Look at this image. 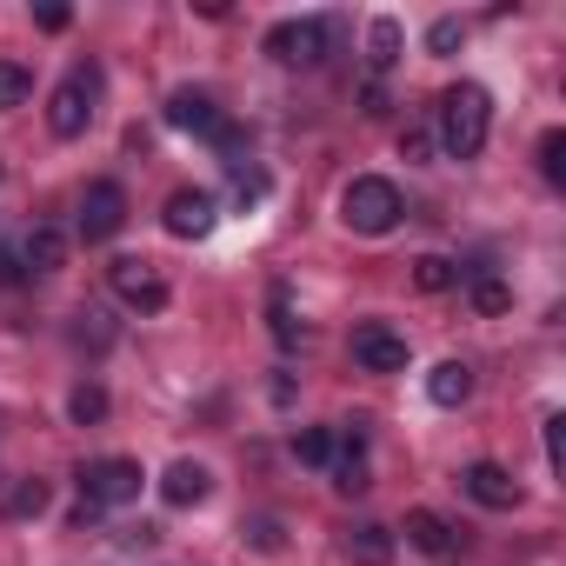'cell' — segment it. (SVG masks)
Instances as JSON below:
<instances>
[{"instance_id": "f1b7e54d", "label": "cell", "mask_w": 566, "mask_h": 566, "mask_svg": "<svg viewBox=\"0 0 566 566\" xmlns=\"http://www.w3.org/2000/svg\"><path fill=\"white\" fill-rule=\"evenodd\" d=\"M360 114H387V87H380V81L360 87Z\"/></svg>"}, {"instance_id": "7402d4cb", "label": "cell", "mask_w": 566, "mask_h": 566, "mask_svg": "<svg viewBox=\"0 0 566 566\" xmlns=\"http://www.w3.org/2000/svg\"><path fill=\"white\" fill-rule=\"evenodd\" d=\"M539 180H546V187H566V134H559V127L539 134Z\"/></svg>"}, {"instance_id": "83f0119b", "label": "cell", "mask_w": 566, "mask_h": 566, "mask_svg": "<svg viewBox=\"0 0 566 566\" xmlns=\"http://www.w3.org/2000/svg\"><path fill=\"white\" fill-rule=\"evenodd\" d=\"M21 280H28L21 253H14V247H0V287H21Z\"/></svg>"}, {"instance_id": "5bb4252c", "label": "cell", "mask_w": 566, "mask_h": 566, "mask_svg": "<svg viewBox=\"0 0 566 566\" xmlns=\"http://www.w3.org/2000/svg\"><path fill=\"white\" fill-rule=\"evenodd\" d=\"M21 266L28 273H61L67 266V233L61 227H28L21 233Z\"/></svg>"}, {"instance_id": "603a6c76", "label": "cell", "mask_w": 566, "mask_h": 566, "mask_svg": "<svg viewBox=\"0 0 566 566\" xmlns=\"http://www.w3.org/2000/svg\"><path fill=\"white\" fill-rule=\"evenodd\" d=\"M294 453H301L307 467H334V453H340V440H334L327 427H301V440H294Z\"/></svg>"}, {"instance_id": "ba28073f", "label": "cell", "mask_w": 566, "mask_h": 566, "mask_svg": "<svg viewBox=\"0 0 566 566\" xmlns=\"http://www.w3.org/2000/svg\"><path fill=\"white\" fill-rule=\"evenodd\" d=\"M220 101L207 94V87H174L167 94V127H180V134H200V140H213L220 134Z\"/></svg>"}, {"instance_id": "52a82bcc", "label": "cell", "mask_w": 566, "mask_h": 566, "mask_svg": "<svg viewBox=\"0 0 566 566\" xmlns=\"http://www.w3.org/2000/svg\"><path fill=\"white\" fill-rule=\"evenodd\" d=\"M107 280H114V294H120L134 314H160V307L174 301V294H167V280H160L147 260H114V266H107Z\"/></svg>"}, {"instance_id": "9c48e42d", "label": "cell", "mask_w": 566, "mask_h": 566, "mask_svg": "<svg viewBox=\"0 0 566 566\" xmlns=\"http://www.w3.org/2000/svg\"><path fill=\"white\" fill-rule=\"evenodd\" d=\"M354 360H360L367 374H407V334L367 321V327H354Z\"/></svg>"}, {"instance_id": "5b68a950", "label": "cell", "mask_w": 566, "mask_h": 566, "mask_svg": "<svg viewBox=\"0 0 566 566\" xmlns=\"http://www.w3.org/2000/svg\"><path fill=\"white\" fill-rule=\"evenodd\" d=\"M334 34H340V21H280V28H266V54L280 67H321Z\"/></svg>"}, {"instance_id": "f546056e", "label": "cell", "mask_w": 566, "mask_h": 566, "mask_svg": "<svg viewBox=\"0 0 566 566\" xmlns=\"http://www.w3.org/2000/svg\"><path fill=\"white\" fill-rule=\"evenodd\" d=\"M34 21H41V28H48V34H61V28H67V21H74V14H67V8H34Z\"/></svg>"}, {"instance_id": "3957f363", "label": "cell", "mask_w": 566, "mask_h": 566, "mask_svg": "<svg viewBox=\"0 0 566 566\" xmlns=\"http://www.w3.org/2000/svg\"><path fill=\"white\" fill-rule=\"evenodd\" d=\"M94 107H101V67L81 61V67L54 87V101H48V127H54L61 140H81L87 120H94Z\"/></svg>"}, {"instance_id": "7c38bea8", "label": "cell", "mask_w": 566, "mask_h": 566, "mask_svg": "<svg viewBox=\"0 0 566 566\" xmlns=\"http://www.w3.org/2000/svg\"><path fill=\"white\" fill-rule=\"evenodd\" d=\"M167 233L174 240H207L213 233V193L207 187H180L167 200Z\"/></svg>"}, {"instance_id": "d4e9b609", "label": "cell", "mask_w": 566, "mask_h": 566, "mask_svg": "<svg viewBox=\"0 0 566 566\" xmlns=\"http://www.w3.org/2000/svg\"><path fill=\"white\" fill-rule=\"evenodd\" d=\"M460 41H467V21H453V14H440V21L427 28V54H440V61H447Z\"/></svg>"}, {"instance_id": "44dd1931", "label": "cell", "mask_w": 566, "mask_h": 566, "mask_svg": "<svg viewBox=\"0 0 566 566\" xmlns=\"http://www.w3.org/2000/svg\"><path fill=\"white\" fill-rule=\"evenodd\" d=\"M28 94H34V74H28L21 61H0V114L28 107Z\"/></svg>"}, {"instance_id": "ac0fdd59", "label": "cell", "mask_w": 566, "mask_h": 566, "mask_svg": "<svg viewBox=\"0 0 566 566\" xmlns=\"http://www.w3.org/2000/svg\"><path fill=\"white\" fill-rule=\"evenodd\" d=\"M400 48H407V28H400L394 14H380V21L367 28V67H374V74H387V67L400 61Z\"/></svg>"}, {"instance_id": "cb8c5ba5", "label": "cell", "mask_w": 566, "mask_h": 566, "mask_svg": "<svg viewBox=\"0 0 566 566\" xmlns=\"http://www.w3.org/2000/svg\"><path fill=\"white\" fill-rule=\"evenodd\" d=\"M473 307H480V314H506V307H513V287H506V280H493V273H480V280H473Z\"/></svg>"}, {"instance_id": "2e32d148", "label": "cell", "mask_w": 566, "mask_h": 566, "mask_svg": "<svg viewBox=\"0 0 566 566\" xmlns=\"http://www.w3.org/2000/svg\"><path fill=\"white\" fill-rule=\"evenodd\" d=\"M48 506H54L48 480H8V493H0V520H41Z\"/></svg>"}, {"instance_id": "4fadbf2b", "label": "cell", "mask_w": 566, "mask_h": 566, "mask_svg": "<svg viewBox=\"0 0 566 566\" xmlns=\"http://www.w3.org/2000/svg\"><path fill=\"white\" fill-rule=\"evenodd\" d=\"M207 493H213V473H207L200 460H174V467L160 473V500H167V506H200Z\"/></svg>"}, {"instance_id": "8992f818", "label": "cell", "mask_w": 566, "mask_h": 566, "mask_svg": "<svg viewBox=\"0 0 566 566\" xmlns=\"http://www.w3.org/2000/svg\"><path fill=\"white\" fill-rule=\"evenodd\" d=\"M127 227V187L120 180H94L87 193H81V220H74V233L87 240V247H101V240H114Z\"/></svg>"}, {"instance_id": "d6986e66", "label": "cell", "mask_w": 566, "mask_h": 566, "mask_svg": "<svg viewBox=\"0 0 566 566\" xmlns=\"http://www.w3.org/2000/svg\"><path fill=\"white\" fill-rule=\"evenodd\" d=\"M67 420H74V427H101V420H107V387L81 380V387L67 394Z\"/></svg>"}, {"instance_id": "ffe728a7", "label": "cell", "mask_w": 566, "mask_h": 566, "mask_svg": "<svg viewBox=\"0 0 566 566\" xmlns=\"http://www.w3.org/2000/svg\"><path fill=\"white\" fill-rule=\"evenodd\" d=\"M453 280H460V273H453L447 253H420V260H413V287H420V294H447Z\"/></svg>"}, {"instance_id": "7a4b0ae2", "label": "cell", "mask_w": 566, "mask_h": 566, "mask_svg": "<svg viewBox=\"0 0 566 566\" xmlns=\"http://www.w3.org/2000/svg\"><path fill=\"white\" fill-rule=\"evenodd\" d=\"M400 213H407V200H400V187L380 180V174H360V180H347V193H340V220H347L354 233H367V240L394 233Z\"/></svg>"}, {"instance_id": "6da1fadb", "label": "cell", "mask_w": 566, "mask_h": 566, "mask_svg": "<svg viewBox=\"0 0 566 566\" xmlns=\"http://www.w3.org/2000/svg\"><path fill=\"white\" fill-rule=\"evenodd\" d=\"M433 114H440V120H433V140H440L453 160H473V154L486 147V134H493V94H486V87H473V81L447 87Z\"/></svg>"}, {"instance_id": "277c9868", "label": "cell", "mask_w": 566, "mask_h": 566, "mask_svg": "<svg viewBox=\"0 0 566 566\" xmlns=\"http://www.w3.org/2000/svg\"><path fill=\"white\" fill-rule=\"evenodd\" d=\"M140 460H127V453H107V460H87L81 467V500L94 506V513H107V506H127V500H140Z\"/></svg>"}, {"instance_id": "9a60e30c", "label": "cell", "mask_w": 566, "mask_h": 566, "mask_svg": "<svg viewBox=\"0 0 566 566\" xmlns=\"http://www.w3.org/2000/svg\"><path fill=\"white\" fill-rule=\"evenodd\" d=\"M394 553H400V539H394L380 520L347 526V559H354V566H394Z\"/></svg>"}, {"instance_id": "30bf717a", "label": "cell", "mask_w": 566, "mask_h": 566, "mask_svg": "<svg viewBox=\"0 0 566 566\" xmlns=\"http://www.w3.org/2000/svg\"><path fill=\"white\" fill-rule=\"evenodd\" d=\"M407 539H413V546H420L427 559H440V566H453V559L467 553L460 526H453V520H440L433 506H413V513H407Z\"/></svg>"}, {"instance_id": "e0dca14e", "label": "cell", "mask_w": 566, "mask_h": 566, "mask_svg": "<svg viewBox=\"0 0 566 566\" xmlns=\"http://www.w3.org/2000/svg\"><path fill=\"white\" fill-rule=\"evenodd\" d=\"M467 394H473V367H467V360H440V367L427 374V400H433V407H460Z\"/></svg>"}, {"instance_id": "8fae6325", "label": "cell", "mask_w": 566, "mask_h": 566, "mask_svg": "<svg viewBox=\"0 0 566 566\" xmlns=\"http://www.w3.org/2000/svg\"><path fill=\"white\" fill-rule=\"evenodd\" d=\"M460 486H467L486 513H513V506H520V480H513L500 460H473V467L460 473Z\"/></svg>"}, {"instance_id": "484cf974", "label": "cell", "mask_w": 566, "mask_h": 566, "mask_svg": "<svg viewBox=\"0 0 566 566\" xmlns=\"http://www.w3.org/2000/svg\"><path fill=\"white\" fill-rule=\"evenodd\" d=\"M273 334H280V347L301 340V327H294V314H287V287H273Z\"/></svg>"}, {"instance_id": "4316f807", "label": "cell", "mask_w": 566, "mask_h": 566, "mask_svg": "<svg viewBox=\"0 0 566 566\" xmlns=\"http://www.w3.org/2000/svg\"><path fill=\"white\" fill-rule=\"evenodd\" d=\"M427 154H433V134L427 127H407L400 134V160H427Z\"/></svg>"}]
</instances>
